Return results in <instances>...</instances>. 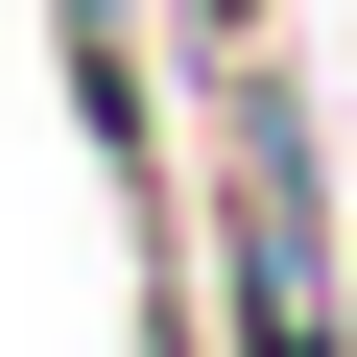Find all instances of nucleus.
<instances>
[{"mask_svg":"<svg viewBox=\"0 0 357 357\" xmlns=\"http://www.w3.org/2000/svg\"><path fill=\"white\" fill-rule=\"evenodd\" d=\"M215 24V191H238V357H333V262H310V143L286 96L238 72V0H191Z\"/></svg>","mask_w":357,"mask_h":357,"instance_id":"1","label":"nucleus"}]
</instances>
